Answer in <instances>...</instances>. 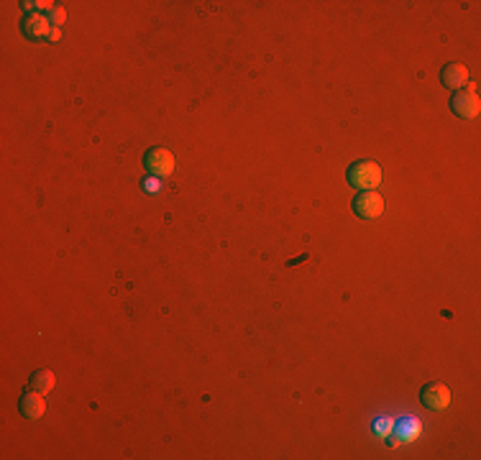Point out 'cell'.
Wrapping results in <instances>:
<instances>
[{
    "label": "cell",
    "instance_id": "1",
    "mask_svg": "<svg viewBox=\"0 0 481 460\" xmlns=\"http://www.w3.org/2000/svg\"><path fill=\"white\" fill-rule=\"evenodd\" d=\"M346 182L356 189H374L382 182V167L371 159H361V162L351 164L346 171Z\"/></svg>",
    "mask_w": 481,
    "mask_h": 460
},
{
    "label": "cell",
    "instance_id": "2",
    "mask_svg": "<svg viewBox=\"0 0 481 460\" xmlns=\"http://www.w3.org/2000/svg\"><path fill=\"white\" fill-rule=\"evenodd\" d=\"M144 167L151 177H169L171 171H174V153L169 148H162V146H154V148H149L146 156H144Z\"/></svg>",
    "mask_w": 481,
    "mask_h": 460
},
{
    "label": "cell",
    "instance_id": "3",
    "mask_svg": "<svg viewBox=\"0 0 481 460\" xmlns=\"http://www.w3.org/2000/svg\"><path fill=\"white\" fill-rule=\"evenodd\" d=\"M384 207H387V202H384L382 194L374 192V189H361V192L356 194V200H353V212L364 220L379 218L384 212Z\"/></svg>",
    "mask_w": 481,
    "mask_h": 460
},
{
    "label": "cell",
    "instance_id": "4",
    "mask_svg": "<svg viewBox=\"0 0 481 460\" xmlns=\"http://www.w3.org/2000/svg\"><path fill=\"white\" fill-rule=\"evenodd\" d=\"M420 402H423L428 409H432V412H443V409H448V404H450V389L446 386V384H441V381H432V384L423 386Z\"/></svg>",
    "mask_w": 481,
    "mask_h": 460
},
{
    "label": "cell",
    "instance_id": "5",
    "mask_svg": "<svg viewBox=\"0 0 481 460\" xmlns=\"http://www.w3.org/2000/svg\"><path fill=\"white\" fill-rule=\"evenodd\" d=\"M450 108H453V113L458 118H466V121H471L476 118L481 110V100L479 95L473 92V90H458L456 95L450 97Z\"/></svg>",
    "mask_w": 481,
    "mask_h": 460
},
{
    "label": "cell",
    "instance_id": "6",
    "mask_svg": "<svg viewBox=\"0 0 481 460\" xmlns=\"http://www.w3.org/2000/svg\"><path fill=\"white\" fill-rule=\"evenodd\" d=\"M18 409H21V414H24L26 420H39V417H44V412H47L44 394H39V391H28V394H24L21 396Z\"/></svg>",
    "mask_w": 481,
    "mask_h": 460
},
{
    "label": "cell",
    "instance_id": "7",
    "mask_svg": "<svg viewBox=\"0 0 481 460\" xmlns=\"http://www.w3.org/2000/svg\"><path fill=\"white\" fill-rule=\"evenodd\" d=\"M21 28H24V33L28 36V39H44L47 33H49V18L44 16V13H28V16L24 18V24H21Z\"/></svg>",
    "mask_w": 481,
    "mask_h": 460
},
{
    "label": "cell",
    "instance_id": "8",
    "mask_svg": "<svg viewBox=\"0 0 481 460\" xmlns=\"http://www.w3.org/2000/svg\"><path fill=\"white\" fill-rule=\"evenodd\" d=\"M441 82L446 85L448 90H461L469 82V69L464 65H448L446 69L441 72Z\"/></svg>",
    "mask_w": 481,
    "mask_h": 460
},
{
    "label": "cell",
    "instance_id": "9",
    "mask_svg": "<svg viewBox=\"0 0 481 460\" xmlns=\"http://www.w3.org/2000/svg\"><path fill=\"white\" fill-rule=\"evenodd\" d=\"M54 386H57V379H54V373H51L49 368H41V371L31 373L33 391H39V394H49Z\"/></svg>",
    "mask_w": 481,
    "mask_h": 460
},
{
    "label": "cell",
    "instance_id": "10",
    "mask_svg": "<svg viewBox=\"0 0 481 460\" xmlns=\"http://www.w3.org/2000/svg\"><path fill=\"white\" fill-rule=\"evenodd\" d=\"M417 429H420V422L417 420H412V417H410L407 420V425H405V422H402V427H400V432H397V435L402 437V440H405V437H415L417 435Z\"/></svg>",
    "mask_w": 481,
    "mask_h": 460
},
{
    "label": "cell",
    "instance_id": "11",
    "mask_svg": "<svg viewBox=\"0 0 481 460\" xmlns=\"http://www.w3.org/2000/svg\"><path fill=\"white\" fill-rule=\"evenodd\" d=\"M65 18H67V13H65V8H62V6H57V8L51 10V21H54V26H62V24H65Z\"/></svg>",
    "mask_w": 481,
    "mask_h": 460
},
{
    "label": "cell",
    "instance_id": "12",
    "mask_svg": "<svg viewBox=\"0 0 481 460\" xmlns=\"http://www.w3.org/2000/svg\"><path fill=\"white\" fill-rule=\"evenodd\" d=\"M144 187H146L149 192H159V189H162V179L151 177V179H146V182H144Z\"/></svg>",
    "mask_w": 481,
    "mask_h": 460
}]
</instances>
